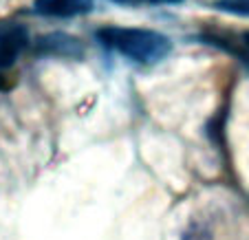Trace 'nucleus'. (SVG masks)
<instances>
[{"label": "nucleus", "instance_id": "nucleus-1", "mask_svg": "<svg viewBox=\"0 0 249 240\" xmlns=\"http://www.w3.org/2000/svg\"><path fill=\"white\" fill-rule=\"evenodd\" d=\"M95 38L102 47L110 49L137 64H157L172 51V42L168 35L152 31V29L102 27L95 31Z\"/></svg>", "mask_w": 249, "mask_h": 240}, {"label": "nucleus", "instance_id": "nucleus-2", "mask_svg": "<svg viewBox=\"0 0 249 240\" xmlns=\"http://www.w3.org/2000/svg\"><path fill=\"white\" fill-rule=\"evenodd\" d=\"M29 47V31L18 22H0V75L11 69Z\"/></svg>", "mask_w": 249, "mask_h": 240}, {"label": "nucleus", "instance_id": "nucleus-3", "mask_svg": "<svg viewBox=\"0 0 249 240\" xmlns=\"http://www.w3.org/2000/svg\"><path fill=\"white\" fill-rule=\"evenodd\" d=\"M93 11V0H36L33 14L44 18H75Z\"/></svg>", "mask_w": 249, "mask_h": 240}, {"label": "nucleus", "instance_id": "nucleus-4", "mask_svg": "<svg viewBox=\"0 0 249 240\" xmlns=\"http://www.w3.org/2000/svg\"><path fill=\"white\" fill-rule=\"evenodd\" d=\"M36 51L40 55H53V57H82L84 49L77 38H71L64 33H49L42 35L36 42Z\"/></svg>", "mask_w": 249, "mask_h": 240}, {"label": "nucleus", "instance_id": "nucleus-5", "mask_svg": "<svg viewBox=\"0 0 249 240\" xmlns=\"http://www.w3.org/2000/svg\"><path fill=\"white\" fill-rule=\"evenodd\" d=\"M214 7L234 16H249V0H216Z\"/></svg>", "mask_w": 249, "mask_h": 240}, {"label": "nucleus", "instance_id": "nucleus-6", "mask_svg": "<svg viewBox=\"0 0 249 240\" xmlns=\"http://www.w3.org/2000/svg\"><path fill=\"white\" fill-rule=\"evenodd\" d=\"M135 5L139 2H148V5H174V2H181V0H132Z\"/></svg>", "mask_w": 249, "mask_h": 240}, {"label": "nucleus", "instance_id": "nucleus-7", "mask_svg": "<svg viewBox=\"0 0 249 240\" xmlns=\"http://www.w3.org/2000/svg\"><path fill=\"white\" fill-rule=\"evenodd\" d=\"M113 2H119V5H135L132 0H113Z\"/></svg>", "mask_w": 249, "mask_h": 240}, {"label": "nucleus", "instance_id": "nucleus-8", "mask_svg": "<svg viewBox=\"0 0 249 240\" xmlns=\"http://www.w3.org/2000/svg\"><path fill=\"white\" fill-rule=\"evenodd\" d=\"M243 40H245V44H247V47H249V31L243 35Z\"/></svg>", "mask_w": 249, "mask_h": 240}]
</instances>
